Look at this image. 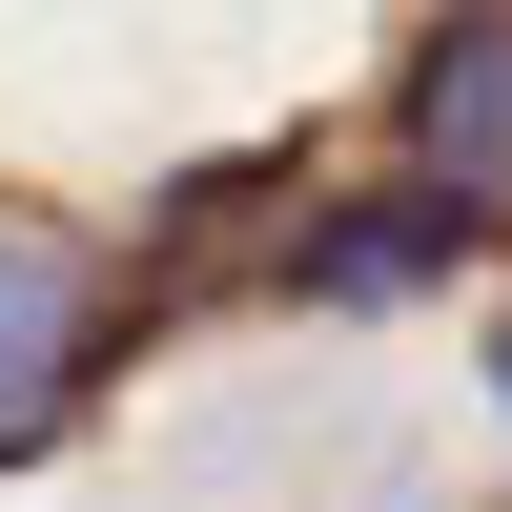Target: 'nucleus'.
<instances>
[{"label": "nucleus", "instance_id": "nucleus-3", "mask_svg": "<svg viewBox=\"0 0 512 512\" xmlns=\"http://www.w3.org/2000/svg\"><path fill=\"white\" fill-rule=\"evenodd\" d=\"M492 390H512V328H492Z\"/></svg>", "mask_w": 512, "mask_h": 512}, {"label": "nucleus", "instance_id": "nucleus-2", "mask_svg": "<svg viewBox=\"0 0 512 512\" xmlns=\"http://www.w3.org/2000/svg\"><path fill=\"white\" fill-rule=\"evenodd\" d=\"M390 144L431 164L472 226H512V0H451V21L410 41V82H390Z\"/></svg>", "mask_w": 512, "mask_h": 512}, {"label": "nucleus", "instance_id": "nucleus-1", "mask_svg": "<svg viewBox=\"0 0 512 512\" xmlns=\"http://www.w3.org/2000/svg\"><path fill=\"white\" fill-rule=\"evenodd\" d=\"M103 349H123V287H103V246H82V226H41V205H0V472L82 431Z\"/></svg>", "mask_w": 512, "mask_h": 512}]
</instances>
